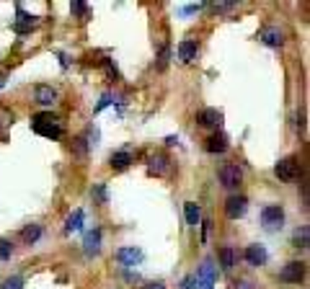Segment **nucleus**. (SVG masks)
Listing matches in <instances>:
<instances>
[{
    "mask_svg": "<svg viewBox=\"0 0 310 289\" xmlns=\"http://www.w3.org/2000/svg\"><path fill=\"white\" fill-rule=\"evenodd\" d=\"M210 220H204V230H202V240H207V235H210Z\"/></svg>",
    "mask_w": 310,
    "mask_h": 289,
    "instance_id": "35",
    "label": "nucleus"
},
{
    "mask_svg": "<svg viewBox=\"0 0 310 289\" xmlns=\"http://www.w3.org/2000/svg\"><path fill=\"white\" fill-rule=\"evenodd\" d=\"M240 181H243V171H240L238 163H225L220 168V184L225 189H238Z\"/></svg>",
    "mask_w": 310,
    "mask_h": 289,
    "instance_id": "4",
    "label": "nucleus"
},
{
    "mask_svg": "<svg viewBox=\"0 0 310 289\" xmlns=\"http://www.w3.org/2000/svg\"><path fill=\"white\" fill-rule=\"evenodd\" d=\"M308 243H310V227L302 225V227H298V230H294L292 246H294V248H308Z\"/></svg>",
    "mask_w": 310,
    "mask_h": 289,
    "instance_id": "21",
    "label": "nucleus"
},
{
    "mask_svg": "<svg viewBox=\"0 0 310 289\" xmlns=\"http://www.w3.org/2000/svg\"><path fill=\"white\" fill-rule=\"evenodd\" d=\"M279 279H282L284 284H300L305 279V264L302 261H290L282 274H279Z\"/></svg>",
    "mask_w": 310,
    "mask_h": 289,
    "instance_id": "5",
    "label": "nucleus"
},
{
    "mask_svg": "<svg viewBox=\"0 0 310 289\" xmlns=\"http://www.w3.org/2000/svg\"><path fill=\"white\" fill-rule=\"evenodd\" d=\"M42 235H44L42 225H28V227H24L21 240L26 243V246H34V243H39V238H42Z\"/></svg>",
    "mask_w": 310,
    "mask_h": 289,
    "instance_id": "20",
    "label": "nucleus"
},
{
    "mask_svg": "<svg viewBox=\"0 0 310 289\" xmlns=\"http://www.w3.org/2000/svg\"><path fill=\"white\" fill-rule=\"evenodd\" d=\"M90 194H93V199H96L98 204H106V202H108V194H106V186H104V184H96Z\"/></svg>",
    "mask_w": 310,
    "mask_h": 289,
    "instance_id": "24",
    "label": "nucleus"
},
{
    "mask_svg": "<svg viewBox=\"0 0 310 289\" xmlns=\"http://www.w3.org/2000/svg\"><path fill=\"white\" fill-rule=\"evenodd\" d=\"M166 62H168V47L160 52V62H158V65H160V67H166Z\"/></svg>",
    "mask_w": 310,
    "mask_h": 289,
    "instance_id": "34",
    "label": "nucleus"
},
{
    "mask_svg": "<svg viewBox=\"0 0 310 289\" xmlns=\"http://www.w3.org/2000/svg\"><path fill=\"white\" fill-rule=\"evenodd\" d=\"M196 124L199 127H207V129H217L222 124V114L217 111V109H202L196 114Z\"/></svg>",
    "mask_w": 310,
    "mask_h": 289,
    "instance_id": "9",
    "label": "nucleus"
},
{
    "mask_svg": "<svg viewBox=\"0 0 310 289\" xmlns=\"http://www.w3.org/2000/svg\"><path fill=\"white\" fill-rule=\"evenodd\" d=\"M34 23H36V18L28 16V13H24V8L18 5V21H16V31H18V34H26Z\"/></svg>",
    "mask_w": 310,
    "mask_h": 289,
    "instance_id": "22",
    "label": "nucleus"
},
{
    "mask_svg": "<svg viewBox=\"0 0 310 289\" xmlns=\"http://www.w3.org/2000/svg\"><path fill=\"white\" fill-rule=\"evenodd\" d=\"M6 88V75H0V90Z\"/></svg>",
    "mask_w": 310,
    "mask_h": 289,
    "instance_id": "37",
    "label": "nucleus"
},
{
    "mask_svg": "<svg viewBox=\"0 0 310 289\" xmlns=\"http://www.w3.org/2000/svg\"><path fill=\"white\" fill-rule=\"evenodd\" d=\"M170 171V160L166 155H152L148 163V173L150 176H166Z\"/></svg>",
    "mask_w": 310,
    "mask_h": 289,
    "instance_id": "15",
    "label": "nucleus"
},
{
    "mask_svg": "<svg viewBox=\"0 0 310 289\" xmlns=\"http://www.w3.org/2000/svg\"><path fill=\"white\" fill-rule=\"evenodd\" d=\"M194 282H196V289H212L214 287V264L212 261L202 264L199 271H196V277H194Z\"/></svg>",
    "mask_w": 310,
    "mask_h": 289,
    "instance_id": "6",
    "label": "nucleus"
},
{
    "mask_svg": "<svg viewBox=\"0 0 310 289\" xmlns=\"http://www.w3.org/2000/svg\"><path fill=\"white\" fill-rule=\"evenodd\" d=\"M246 209H248V199H246V196H230V199L225 202L228 220H240L246 215Z\"/></svg>",
    "mask_w": 310,
    "mask_h": 289,
    "instance_id": "7",
    "label": "nucleus"
},
{
    "mask_svg": "<svg viewBox=\"0 0 310 289\" xmlns=\"http://www.w3.org/2000/svg\"><path fill=\"white\" fill-rule=\"evenodd\" d=\"M86 150H88V145H86V137H80V140H75V153H78V155H86Z\"/></svg>",
    "mask_w": 310,
    "mask_h": 289,
    "instance_id": "29",
    "label": "nucleus"
},
{
    "mask_svg": "<svg viewBox=\"0 0 310 289\" xmlns=\"http://www.w3.org/2000/svg\"><path fill=\"white\" fill-rule=\"evenodd\" d=\"M243 258H246L251 266H264V264H266V258H269V253H266V248H264V246L254 243V246H248V248L243 251Z\"/></svg>",
    "mask_w": 310,
    "mask_h": 289,
    "instance_id": "10",
    "label": "nucleus"
},
{
    "mask_svg": "<svg viewBox=\"0 0 310 289\" xmlns=\"http://www.w3.org/2000/svg\"><path fill=\"white\" fill-rule=\"evenodd\" d=\"M10 256H13V246H10V240H0V261H8Z\"/></svg>",
    "mask_w": 310,
    "mask_h": 289,
    "instance_id": "27",
    "label": "nucleus"
},
{
    "mask_svg": "<svg viewBox=\"0 0 310 289\" xmlns=\"http://www.w3.org/2000/svg\"><path fill=\"white\" fill-rule=\"evenodd\" d=\"M70 10L75 13V16H80V18H88V5L83 3V0H75V3H70Z\"/></svg>",
    "mask_w": 310,
    "mask_h": 289,
    "instance_id": "25",
    "label": "nucleus"
},
{
    "mask_svg": "<svg viewBox=\"0 0 310 289\" xmlns=\"http://www.w3.org/2000/svg\"><path fill=\"white\" fill-rule=\"evenodd\" d=\"M142 289H166V284L163 282H148Z\"/></svg>",
    "mask_w": 310,
    "mask_h": 289,
    "instance_id": "33",
    "label": "nucleus"
},
{
    "mask_svg": "<svg viewBox=\"0 0 310 289\" xmlns=\"http://www.w3.org/2000/svg\"><path fill=\"white\" fill-rule=\"evenodd\" d=\"M204 147H207V153H212V155H220V153H225V150L230 147V142H228V137H225L222 132H217V134H212L210 140L204 142Z\"/></svg>",
    "mask_w": 310,
    "mask_h": 289,
    "instance_id": "13",
    "label": "nucleus"
},
{
    "mask_svg": "<svg viewBox=\"0 0 310 289\" xmlns=\"http://www.w3.org/2000/svg\"><path fill=\"white\" fill-rule=\"evenodd\" d=\"M0 289H24V277H10V279H6Z\"/></svg>",
    "mask_w": 310,
    "mask_h": 289,
    "instance_id": "26",
    "label": "nucleus"
},
{
    "mask_svg": "<svg viewBox=\"0 0 310 289\" xmlns=\"http://www.w3.org/2000/svg\"><path fill=\"white\" fill-rule=\"evenodd\" d=\"M114 258L122 264V266H137L140 261H142V251L140 248H134V246H127V248H119L116 253H114Z\"/></svg>",
    "mask_w": 310,
    "mask_h": 289,
    "instance_id": "8",
    "label": "nucleus"
},
{
    "mask_svg": "<svg viewBox=\"0 0 310 289\" xmlns=\"http://www.w3.org/2000/svg\"><path fill=\"white\" fill-rule=\"evenodd\" d=\"M261 225L266 227V230H279V227L284 225V209L279 204H269L261 209Z\"/></svg>",
    "mask_w": 310,
    "mask_h": 289,
    "instance_id": "2",
    "label": "nucleus"
},
{
    "mask_svg": "<svg viewBox=\"0 0 310 289\" xmlns=\"http://www.w3.org/2000/svg\"><path fill=\"white\" fill-rule=\"evenodd\" d=\"M108 163H112L114 171H124V168L132 163V153H130V150H116V153H112Z\"/></svg>",
    "mask_w": 310,
    "mask_h": 289,
    "instance_id": "17",
    "label": "nucleus"
},
{
    "mask_svg": "<svg viewBox=\"0 0 310 289\" xmlns=\"http://www.w3.org/2000/svg\"><path fill=\"white\" fill-rule=\"evenodd\" d=\"M83 220H86V212L83 209H75L72 215L68 217V222H65V233L70 235V233H78L83 227Z\"/></svg>",
    "mask_w": 310,
    "mask_h": 289,
    "instance_id": "19",
    "label": "nucleus"
},
{
    "mask_svg": "<svg viewBox=\"0 0 310 289\" xmlns=\"http://www.w3.org/2000/svg\"><path fill=\"white\" fill-rule=\"evenodd\" d=\"M83 251H86V256H96V253L101 251V230H98V227H93V230L86 235Z\"/></svg>",
    "mask_w": 310,
    "mask_h": 289,
    "instance_id": "16",
    "label": "nucleus"
},
{
    "mask_svg": "<svg viewBox=\"0 0 310 289\" xmlns=\"http://www.w3.org/2000/svg\"><path fill=\"white\" fill-rule=\"evenodd\" d=\"M34 96H36V103L39 106H52L57 103V90L52 85H36L34 88Z\"/></svg>",
    "mask_w": 310,
    "mask_h": 289,
    "instance_id": "14",
    "label": "nucleus"
},
{
    "mask_svg": "<svg viewBox=\"0 0 310 289\" xmlns=\"http://www.w3.org/2000/svg\"><path fill=\"white\" fill-rule=\"evenodd\" d=\"M261 41L266 44V47H274V49H276V47H282V44H284V34L279 31L276 26H266V28L261 31Z\"/></svg>",
    "mask_w": 310,
    "mask_h": 289,
    "instance_id": "12",
    "label": "nucleus"
},
{
    "mask_svg": "<svg viewBox=\"0 0 310 289\" xmlns=\"http://www.w3.org/2000/svg\"><path fill=\"white\" fill-rule=\"evenodd\" d=\"M184 212H186V222L189 225H199L202 222V209H199V204H194V202H186V207H184Z\"/></svg>",
    "mask_w": 310,
    "mask_h": 289,
    "instance_id": "23",
    "label": "nucleus"
},
{
    "mask_svg": "<svg viewBox=\"0 0 310 289\" xmlns=\"http://www.w3.org/2000/svg\"><path fill=\"white\" fill-rule=\"evenodd\" d=\"M202 8H204V3H192V5H184V8H181V16H192V13H199Z\"/></svg>",
    "mask_w": 310,
    "mask_h": 289,
    "instance_id": "28",
    "label": "nucleus"
},
{
    "mask_svg": "<svg viewBox=\"0 0 310 289\" xmlns=\"http://www.w3.org/2000/svg\"><path fill=\"white\" fill-rule=\"evenodd\" d=\"M31 127H34L36 134L50 137V140H60V137L65 134V129L60 127V119L54 114H36L34 121H31Z\"/></svg>",
    "mask_w": 310,
    "mask_h": 289,
    "instance_id": "1",
    "label": "nucleus"
},
{
    "mask_svg": "<svg viewBox=\"0 0 310 289\" xmlns=\"http://www.w3.org/2000/svg\"><path fill=\"white\" fill-rule=\"evenodd\" d=\"M181 289H196V282H194V277H186V279H184V284H181Z\"/></svg>",
    "mask_w": 310,
    "mask_h": 289,
    "instance_id": "32",
    "label": "nucleus"
},
{
    "mask_svg": "<svg viewBox=\"0 0 310 289\" xmlns=\"http://www.w3.org/2000/svg\"><path fill=\"white\" fill-rule=\"evenodd\" d=\"M236 261H238L236 248H232V246H222V248H220V266H222L225 271H230L232 266H236Z\"/></svg>",
    "mask_w": 310,
    "mask_h": 289,
    "instance_id": "18",
    "label": "nucleus"
},
{
    "mask_svg": "<svg viewBox=\"0 0 310 289\" xmlns=\"http://www.w3.org/2000/svg\"><path fill=\"white\" fill-rule=\"evenodd\" d=\"M274 173H276L279 181L292 184V181L300 176V163H298V158H284V160H279L276 168H274Z\"/></svg>",
    "mask_w": 310,
    "mask_h": 289,
    "instance_id": "3",
    "label": "nucleus"
},
{
    "mask_svg": "<svg viewBox=\"0 0 310 289\" xmlns=\"http://www.w3.org/2000/svg\"><path fill=\"white\" fill-rule=\"evenodd\" d=\"M108 103H112V96H108V93H106V96H104V98L98 101V106H96V114H98V111H104V109H106V106H108Z\"/></svg>",
    "mask_w": 310,
    "mask_h": 289,
    "instance_id": "30",
    "label": "nucleus"
},
{
    "mask_svg": "<svg viewBox=\"0 0 310 289\" xmlns=\"http://www.w3.org/2000/svg\"><path fill=\"white\" fill-rule=\"evenodd\" d=\"M232 8H236V3H214V10H220V13L232 10Z\"/></svg>",
    "mask_w": 310,
    "mask_h": 289,
    "instance_id": "31",
    "label": "nucleus"
},
{
    "mask_svg": "<svg viewBox=\"0 0 310 289\" xmlns=\"http://www.w3.org/2000/svg\"><path fill=\"white\" fill-rule=\"evenodd\" d=\"M176 142H178V140H176V137H166V145H168V147H174Z\"/></svg>",
    "mask_w": 310,
    "mask_h": 289,
    "instance_id": "36",
    "label": "nucleus"
},
{
    "mask_svg": "<svg viewBox=\"0 0 310 289\" xmlns=\"http://www.w3.org/2000/svg\"><path fill=\"white\" fill-rule=\"evenodd\" d=\"M196 54H199V44H196V41L186 39V41L178 44V59H181L184 65H192L194 59H196Z\"/></svg>",
    "mask_w": 310,
    "mask_h": 289,
    "instance_id": "11",
    "label": "nucleus"
}]
</instances>
